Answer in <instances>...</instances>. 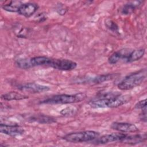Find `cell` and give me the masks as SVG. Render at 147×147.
Masks as SVG:
<instances>
[{"label": "cell", "mask_w": 147, "mask_h": 147, "mask_svg": "<svg viewBox=\"0 0 147 147\" xmlns=\"http://www.w3.org/2000/svg\"><path fill=\"white\" fill-rule=\"evenodd\" d=\"M146 68L141 69L126 76L118 84L121 90H129L141 84L146 78Z\"/></svg>", "instance_id": "cell-1"}, {"label": "cell", "mask_w": 147, "mask_h": 147, "mask_svg": "<svg viewBox=\"0 0 147 147\" xmlns=\"http://www.w3.org/2000/svg\"><path fill=\"white\" fill-rule=\"evenodd\" d=\"M87 95L84 92H79L74 94H58L52 96L40 102V104L57 105L71 104L82 102L86 99Z\"/></svg>", "instance_id": "cell-2"}, {"label": "cell", "mask_w": 147, "mask_h": 147, "mask_svg": "<svg viewBox=\"0 0 147 147\" xmlns=\"http://www.w3.org/2000/svg\"><path fill=\"white\" fill-rule=\"evenodd\" d=\"M100 136L99 132L93 130H86L72 132L65 135L63 139L71 143H81L93 141Z\"/></svg>", "instance_id": "cell-3"}, {"label": "cell", "mask_w": 147, "mask_h": 147, "mask_svg": "<svg viewBox=\"0 0 147 147\" xmlns=\"http://www.w3.org/2000/svg\"><path fill=\"white\" fill-rule=\"evenodd\" d=\"M49 67L61 71H72L77 67V63L72 60L66 59L52 58Z\"/></svg>", "instance_id": "cell-4"}, {"label": "cell", "mask_w": 147, "mask_h": 147, "mask_svg": "<svg viewBox=\"0 0 147 147\" xmlns=\"http://www.w3.org/2000/svg\"><path fill=\"white\" fill-rule=\"evenodd\" d=\"M119 76L118 74H107L98 75L94 77L79 78V80L75 82L78 83H90V84H99L105 82L113 80Z\"/></svg>", "instance_id": "cell-5"}, {"label": "cell", "mask_w": 147, "mask_h": 147, "mask_svg": "<svg viewBox=\"0 0 147 147\" xmlns=\"http://www.w3.org/2000/svg\"><path fill=\"white\" fill-rule=\"evenodd\" d=\"M17 87L20 91L32 94L42 93L47 92L50 90V87L47 86L33 82L19 84L17 86Z\"/></svg>", "instance_id": "cell-6"}, {"label": "cell", "mask_w": 147, "mask_h": 147, "mask_svg": "<svg viewBox=\"0 0 147 147\" xmlns=\"http://www.w3.org/2000/svg\"><path fill=\"white\" fill-rule=\"evenodd\" d=\"M126 134H127L122 132L106 134L100 137L99 136L97 138L93 141V142L96 144H105L113 142H121L126 137Z\"/></svg>", "instance_id": "cell-7"}, {"label": "cell", "mask_w": 147, "mask_h": 147, "mask_svg": "<svg viewBox=\"0 0 147 147\" xmlns=\"http://www.w3.org/2000/svg\"><path fill=\"white\" fill-rule=\"evenodd\" d=\"M133 49L130 48H122L114 52L108 58V62L110 64H115L119 61L126 63L127 58Z\"/></svg>", "instance_id": "cell-8"}, {"label": "cell", "mask_w": 147, "mask_h": 147, "mask_svg": "<svg viewBox=\"0 0 147 147\" xmlns=\"http://www.w3.org/2000/svg\"><path fill=\"white\" fill-rule=\"evenodd\" d=\"M0 132L2 134L11 136L18 137L22 135L25 130L24 128L18 125L0 124Z\"/></svg>", "instance_id": "cell-9"}, {"label": "cell", "mask_w": 147, "mask_h": 147, "mask_svg": "<svg viewBox=\"0 0 147 147\" xmlns=\"http://www.w3.org/2000/svg\"><path fill=\"white\" fill-rule=\"evenodd\" d=\"M111 128L114 130L122 133H136L139 129L133 123L127 122H114L111 124Z\"/></svg>", "instance_id": "cell-10"}, {"label": "cell", "mask_w": 147, "mask_h": 147, "mask_svg": "<svg viewBox=\"0 0 147 147\" xmlns=\"http://www.w3.org/2000/svg\"><path fill=\"white\" fill-rule=\"evenodd\" d=\"M38 9V6L37 4L33 2H27L21 5L17 13L21 16L28 18L32 16Z\"/></svg>", "instance_id": "cell-11"}, {"label": "cell", "mask_w": 147, "mask_h": 147, "mask_svg": "<svg viewBox=\"0 0 147 147\" xmlns=\"http://www.w3.org/2000/svg\"><path fill=\"white\" fill-rule=\"evenodd\" d=\"M52 58L45 56H38L28 58L30 68L38 66L49 67Z\"/></svg>", "instance_id": "cell-12"}, {"label": "cell", "mask_w": 147, "mask_h": 147, "mask_svg": "<svg viewBox=\"0 0 147 147\" xmlns=\"http://www.w3.org/2000/svg\"><path fill=\"white\" fill-rule=\"evenodd\" d=\"M146 139V134H136L134 135H127L121 141L128 144H136L145 141Z\"/></svg>", "instance_id": "cell-13"}, {"label": "cell", "mask_w": 147, "mask_h": 147, "mask_svg": "<svg viewBox=\"0 0 147 147\" xmlns=\"http://www.w3.org/2000/svg\"><path fill=\"white\" fill-rule=\"evenodd\" d=\"M142 3V1H141L129 2L122 6L120 9V13L122 15H129L132 14L136 9V8Z\"/></svg>", "instance_id": "cell-14"}, {"label": "cell", "mask_w": 147, "mask_h": 147, "mask_svg": "<svg viewBox=\"0 0 147 147\" xmlns=\"http://www.w3.org/2000/svg\"><path fill=\"white\" fill-rule=\"evenodd\" d=\"M28 120L30 122H36L40 123H52L56 122L54 118L44 114L32 115L28 118Z\"/></svg>", "instance_id": "cell-15"}, {"label": "cell", "mask_w": 147, "mask_h": 147, "mask_svg": "<svg viewBox=\"0 0 147 147\" xmlns=\"http://www.w3.org/2000/svg\"><path fill=\"white\" fill-rule=\"evenodd\" d=\"M29 96L26 95L21 94L17 91H10L5 93L1 95V98L4 100H20L28 98Z\"/></svg>", "instance_id": "cell-16"}, {"label": "cell", "mask_w": 147, "mask_h": 147, "mask_svg": "<svg viewBox=\"0 0 147 147\" xmlns=\"http://www.w3.org/2000/svg\"><path fill=\"white\" fill-rule=\"evenodd\" d=\"M22 4L20 1H11L2 5V8L8 12L17 13L21 5Z\"/></svg>", "instance_id": "cell-17"}, {"label": "cell", "mask_w": 147, "mask_h": 147, "mask_svg": "<svg viewBox=\"0 0 147 147\" xmlns=\"http://www.w3.org/2000/svg\"><path fill=\"white\" fill-rule=\"evenodd\" d=\"M145 53V49L144 48H139L137 49H133L130 53L126 63H130L141 59Z\"/></svg>", "instance_id": "cell-18"}, {"label": "cell", "mask_w": 147, "mask_h": 147, "mask_svg": "<svg viewBox=\"0 0 147 147\" xmlns=\"http://www.w3.org/2000/svg\"><path fill=\"white\" fill-rule=\"evenodd\" d=\"M105 25L107 28H108L111 32L115 33H119V27L113 20L109 19L107 20L105 22Z\"/></svg>", "instance_id": "cell-19"}, {"label": "cell", "mask_w": 147, "mask_h": 147, "mask_svg": "<svg viewBox=\"0 0 147 147\" xmlns=\"http://www.w3.org/2000/svg\"><path fill=\"white\" fill-rule=\"evenodd\" d=\"M77 109L75 107H67L60 111V113L63 115H71L75 114Z\"/></svg>", "instance_id": "cell-20"}, {"label": "cell", "mask_w": 147, "mask_h": 147, "mask_svg": "<svg viewBox=\"0 0 147 147\" xmlns=\"http://www.w3.org/2000/svg\"><path fill=\"white\" fill-rule=\"evenodd\" d=\"M135 109L142 110L145 108H146V99H144L138 101L134 106Z\"/></svg>", "instance_id": "cell-21"}]
</instances>
